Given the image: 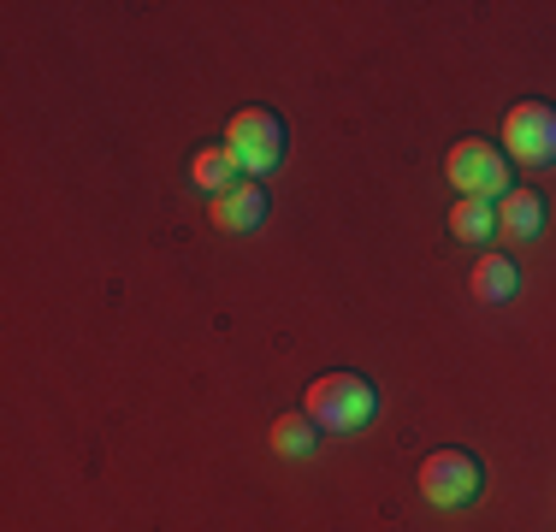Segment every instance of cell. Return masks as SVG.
<instances>
[{"label":"cell","mask_w":556,"mask_h":532,"mask_svg":"<svg viewBox=\"0 0 556 532\" xmlns=\"http://www.w3.org/2000/svg\"><path fill=\"white\" fill-rule=\"evenodd\" d=\"M497 231L509 237V243H533V237L545 231V195L515 183V190L497 202Z\"/></svg>","instance_id":"7"},{"label":"cell","mask_w":556,"mask_h":532,"mask_svg":"<svg viewBox=\"0 0 556 532\" xmlns=\"http://www.w3.org/2000/svg\"><path fill=\"white\" fill-rule=\"evenodd\" d=\"M450 237L456 243H492L497 237V202H480V195H456V207H450Z\"/></svg>","instance_id":"10"},{"label":"cell","mask_w":556,"mask_h":532,"mask_svg":"<svg viewBox=\"0 0 556 532\" xmlns=\"http://www.w3.org/2000/svg\"><path fill=\"white\" fill-rule=\"evenodd\" d=\"M267 219V183L261 178H237L231 190H219L214 202H207V225L214 231H255V225Z\"/></svg>","instance_id":"6"},{"label":"cell","mask_w":556,"mask_h":532,"mask_svg":"<svg viewBox=\"0 0 556 532\" xmlns=\"http://www.w3.org/2000/svg\"><path fill=\"white\" fill-rule=\"evenodd\" d=\"M225 149L237 154L243 178H267V172L285 166V149H290V130L273 106H237L225 118Z\"/></svg>","instance_id":"2"},{"label":"cell","mask_w":556,"mask_h":532,"mask_svg":"<svg viewBox=\"0 0 556 532\" xmlns=\"http://www.w3.org/2000/svg\"><path fill=\"white\" fill-rule=\"evenodd\" d=\"M468 284H473V296H480V302H492V308H503V302H515V296H521V266H515L509 255H497V249H492V255H480V261H473V278H468Z\"/></svg>","instance_id":"8"},{"label":"cell","mask_w":556,"mask_h":532,"mask_svg":"<svg viewBox=\"0 0 556 532\" xmlns=\"http://www.w3.org/2000/svg\"><path fill=\"white\" fill-rule=\"evenodd\" d=\"M480 491H485V468H480V456L473 449H432L427 461H420V497L432 503V509H444V515H456V509H468V503H480Z\"/></svg>","instance_id":"4"},{"label":"cell","mask_w":556,"mask_h":532,"mask_svg":"<svg viewBox=\"0 0 556 532\" xmlns=\"http://www.w3.org/2000/svg\"><path fill=\"white\" fill-rule=\"evenodd\" d=\"M444 178L456 195H480V202H503L515 190V160L485 137H462L444 154Z\"/></svg>","instance_id":"3"},{"label":"cell","mask_w":556,"mask_h":532,"mask_svg":"<svg viewBox=\"0 0 556 532\" xmlns=\"http://www.w3.org/2000/svg\"><path fill=\"white\" fill-rule=\"evenodd\" d=\"M302 415L320 432H362L379 415V384L367 372H320L302 396Z\"/></svg>","instance_id":"1"},{"label":"cell","mask_w":556,"mask_h":532,"mask_svg":"<svg viewBox=\"0 0 556 532\" xmlns=\"http://www.w3.org/2000/svg\"><path fill=\"white\" fill-rule=\"evenodd\" d=\"M503 154L515 166H556V101H515L503 118Z\"/></svg>","instance_id":"5"},{"label":"cell","mask_w":556,"mask_h":532,"mask_svg":"<svg viewBox=\"0 0 556 532\" xmlns=\"http://www.w3.org/2000/svg\"><path fill=\"white\" fill-rule=\"evenodd\" d=\"M267 438H273L278 456H314V449H320V426L302 415V408H296V415H278Z\"/></svg>","instance_id":"11"},{"label":"cell","mask_w":556,"mask_h":532,"mask_svg":"<svg viewBox=\"0 0 556 532\" xmlns=\"http://www.w3.org/2000/svg\"><path fill=\"white\" fill-rule=\"evenodd\" d=\"M243 178V166H237V154L225 149V137L219 142H202V149L190 154V183L202 195H219V190H231V183Z\"/></svg>","instance_id":"9"}]
</instances>
